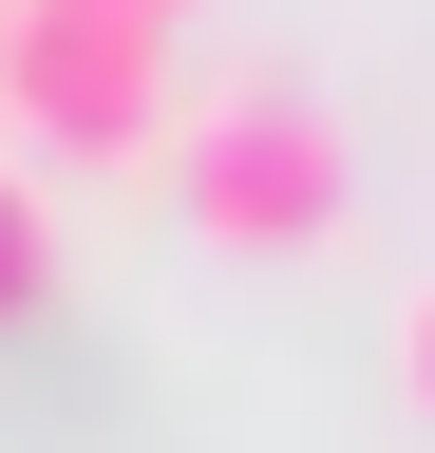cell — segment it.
<instances>
[{
	"label": "cell",
	"mask_w": 435,
	"mask_h": 453,
	"mask_svg": "<svg viewBox=\"0 0 435 453\" xmlns=\"http://www.w3.org/2000/svg\"><path fill=\"white\" fill-rule=\"evenodd\" d=\"M151 170H171V208L208 226V246H246V265H265V246H322L341 189H360V170H341V113L284 95V76H228L208 113H171Z\"/></svg>",
	"instance_id": "6da1fadb"
},
{
	"label": "cell",
	"mask_w": 435,
	"mask_h": 453,
	"mask_svg": "<svg viewBox=\"0 0 435 453\" xmlns=\"http://www.w3.org/2000/svg\"><path fill=\"white\" fill-rule=\"evenodd\" d=\"M0 133L58 170H151L171 151V38L95 19V0H0Z\"/></svg>",
	"instance_id": "7a4b0ae2"
},
{
	"label": "cell",
	"mask_w": 435,
	"mask_h": 453,
	"mask_svg": "<svg viewBox=\"0 0 435 453\" xmlns=\"http://www.w3.org/2000/svg\"><path fill=\"white\" fill-rule=\"evenodd\" d=\"M38 283H58V246H38V189H19V170H0V321H19Z\"/></svg>",
	"instance_id": "3957f363"
},
{
	"label": "cell",
	"mask_w": 435,
	"mask_h": 453,
	"mask_svg": "<svg viewBox=\"0 0 435 453\" xmlns=\"http://www.w3.org/2000/svg\"><path fill=\"white\" fill-rule=\"evenodd\" d=\"M398 396L435 416V283H398Z\"/></svg>",
	"instance_id": "277c9868"
},
{
	"label": "cell",
	"mask_w": 435,
	"mask_h": 453,
	"mask_svg": "<svg viewBox=\"0 0 435 453\" xmlns=\"http://www.w3.org/2000/svg\"><path fill=\"white\" fill-rule=\"evenodd\" d=\"M95 19H133V38H171V19H190V0H95Z\"/></svg>",
	"instance_id": "5b68a950"
}]
</instances>
